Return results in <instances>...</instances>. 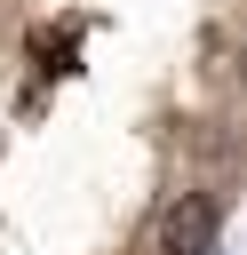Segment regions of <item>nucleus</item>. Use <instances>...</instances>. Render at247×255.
<instances>
[{
  "instance_id": "1",
  "label": "nucleus",
  "mask_w": 247,
  "mask_h": 255,
  "mask_svg": "<svg viewBox=\"0 0 247 255\" xmlns=\"http://www.w3.org/2000/svg\"><path fill=\"white\" fill-rule=\"evenodd\" d=\"M215 199L207 191H175L167 207H159V223H151V239H159V255H199V247H215Z\"/></svg>"
}]
</instances>
